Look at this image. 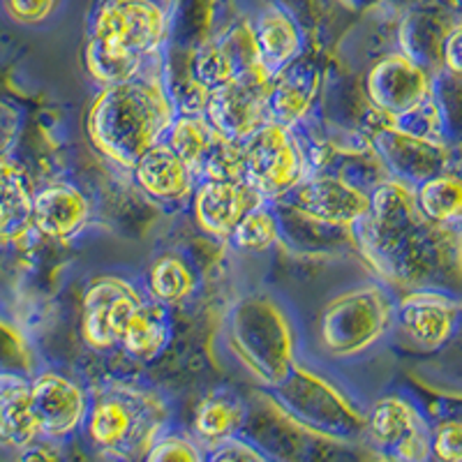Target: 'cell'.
Here are the masks:
<instances>
[{
    "mask_svg": "<svg viewBox=\"0 0 462 462\" xmlns=\"http://www.w3.org/2000/svg\"><path fill=\"white\" fill-rule=\"evenodd\" d=\"M352 236L383 287L400 296L439 291L462 303V226L428 220L411 188L393 179L377 185Z\"/></svg>",
    "mask_w": 462,
    "mask_h": 462,
    "instance_id": "obj_1",
    "label": "cell"
},
{
    "mask_svg": "<svg viewBox=\"0 0 462 462\" xmlns=\"http://www.w3.org/2000/svg\"><path fill=\"white\" fill-rule=\"evenodd\" d=\"M176 116L164 72L151 63L134 79L105 86L95 95L86 130L106 160L132 171L151 148L167 139Z\"/></svg>",
    "mask_w": 462,
    "mask_h": 462,
    "instance_id": "obj_2",
    "label": "cell"
},
{
    "mask_svg": "<svg viewBox=\"0 0 462 462\" xmlns=\"http://www.w3.org/2000/svg\"><path fill=\"white\" fill-rule=\"evenodd\" d=\"M226 349L250 377L268 391L280 386L299 363V337L291 317L266 294H250L225 317Z\"/></svg>",
    "mask_w": 462,
    "mask_h": 462,
    "instance_id": "obj_3",
    "label": "cell"
},
{
    "mask_svg": "<svg viewBox=\"0 0 462 462\" xmlns=\"http://www.w3.org/2000/svg\"><path fill=\"white\" fill-rule=\"evenodd\" d=\"M169 407L160 393L132 382H111L90 400L86 430L114 460L143 457L167 432Z\"/></svg>",
    "mask_w": 462,
    "mask_h": 462,
    "instance_id": "obj_4",
    "label": "cell"
},
{
    "mask_svg": "<svg viewBox=\"0 0 462 462\" xmlns=\"http://www.w3.org/2000/svg\"><path fill=\"white\" fill-rule=\"evenodd\" d=\"M268 400L291 423L326 441H354L365 435V414L352 398L300 361L280 386L271 389Z\"/></svg>",
    "mask_w": 462,
    "mask_h": 462,
    "instance_id": "obj_5",
    "label": "cell"
},
{
    "mask_svg": "<svg viewBox=\"0 0 462 462\" xmlns=\"http://www.w3.org/2000/svg\"><path fill=\"white\" fill-rule=\"evenodd\" d=\"M395 321V300L383 284H363L328 300L319 319V345L333 358L368 354Z\"/></svg>",
    "mask_w": 462,
    "mask_h": 462,
    "instance_id": "obj_6",
    "label": "cell"
},
{
    "mask_svg": "<svg viewBox=\"0 0 462 462\" xmlns=\"http://www.w3.org/2000/svg\"><path fill=\"white\" fill-rule=\"evenodd\" d=\"M243 176L245 185L262 201L284 199L308 176V158L296 130L268 123L243 143Z\"/></svg>",
    "mask_w": 462,
    "mask_h": 462,
    "instance_id": "obj_7",
    "label": "cell"
},
{
    "mask_svg": "<svg viewBox=\"0 0 462 462\" xmlns=\"http://www.w3.org/2000/svg\"><path fill=\"white\" fill-rule=\"evenodd\" d=\"M296 216L326 229H340L352 234L373 206V189L356 183L349 176L333 169L310 173L294 192L275 201Z\"/></svg>",
    "mask_w": 462,
    "mask_h": 462,
    "instance_id": "obj_8",
    "label": "cell"
},
{
    "mask_svg": "<svg viewBox=\"0 0 462 462\" xmlns=\"http://www.w3.org/2000/svg\"><path fill=\"white\" fill-rule=\"evenodd\" d=\"M167 32V12L155 0H100L88 28V37L139 60L158 56Z\"/></svg>",
    "mask_w": 462,
    "mask_h": 462,
    "instance_id": "obj_9",
    "label": "cell"
},
{
    "mask_svg": "<svg viewBox=\"0 0 462 462\" xmlns=\"http://www.w3.org/2000/svg\"><path fill=\"white\" fill-rule=\"evenodd\" d=\"M368 142L386 176L411 189L437 173L447 171L462 158V146L407 134L391 125L389 118L379 111H374V125L368 130Z\"/></svg>",
    "mask_w": 462,
    "mask_h": 462,
    "instance_id": "obj_10",
    "label": "cell"
},
{
    "mask_svg": "<svg viewBox=\"0 0 462 462\" xmlns=\"http://www.w3.org/2000/svg\"><path fill=\"white\" fill-rule=\"evenodd\" d=\"M365 437L379 456L400 462H428L432 457V428L411 400L383 395L365 414Z\"/></svg>",
    "mask_w": 462,
    "mask_h": 462,
    "instance_id": "obj_11",
    "label": "cell"
},
{
    "mask_svg": "<svg viewBox=\"0 0 462 462\" xmlns=\"http://www.w3.org/2000/svg\"><path fill=\"white\" fill-rule=\"evenodd\" d=\"M271 74L259 68L245 69L222 88L208 95L206 118L226 139L245 143L254 132L268 125V90H271Z\"/></svg>",
    "mask_w": 462,
    "mask_h": 462,
    "instance_id": "obj_12",
    "label": "cell"
},
{
    "mask_svg": "<svg viewBox=\"0 0 462 462\" xmlns=\"http://www.w3.org/2000/svg\"><path fill=\"white\" fill-rule=\"evenodd\" d=\"M134 282L118 275H100L88 284L81 305V336L97 352L114 349L130 324L132 315L146 300Z\"/></svg>",
    "mask_w": 462,
    "mask_h": 462,
    "instance_id": "obj_13",
    "label": "cell"
},
{
    "mask_svg": "<svg viewBox=\"0 0 462 462\" xmlns=\"http://www.w3.org/2000/svg\"><path fill=\"white\" fill-rule=\"evenodd\" d=\"M432 77L402 51L379 58L365 77V93L374 111L395 121L432 97Z\"/></svg>",
    "mask_w": 462,
    "mask_h": 462,
    "instance_id": "obj_14",
    "label": "cell"
},
{
    "mask_svg": "<svg viewBox=\"0 0 462 462\" xmlns=\"http://www.w3.org/2000/svg\"><path fill=\"white\" fill-rule=\"evenodd\" d=\"M395 321L423 349H441L457 336L462 303L439 291H410L395 300Z\"/></svg>",
    "mask_w": 462,
    "mask_h": 462,
    "instance_id": "obj_15",
    "label": "cell"
},
{
    "mask_svg": "<svg viewBox=\"0 0 462 462\" xmlns=\"http://www.w3.org/2000/svg\"><path fill=\"white\" fill-rule=\"evenodd\" d=\"M31 404L42 435L63 439L84 423L90 400L74 379L60 373H42L31 379Z\"/></svg>",
    "mask_w": 462,
    "mask_h": 462,
    "instance_id": "obj_16",
    "label": "cell"
},
{
    "mask_svg": "<svg viewBox=\"0 0 462 462\" xmlns=\"http://www.w3.org/2000/svg\"><path fill=\"white\" fill-rule=\"evenodd\" d=\"M319 65L310 58H296L294 63L280 69L271 79V90H268L271 121L291 127V130L310 121V114L319 97Z\"/></svg>",
    "mask_w": 462,
    "mask_h": 462,
    "instance_id": "obj_17",
    "label": "cell"
},
{
    "mask_svg": "<svg viewBox=\"0 0 462 462\" xmlns=\"http://www.w3.org/2000/svg\"><path fill=\"white\" fill-rule=\"evenodd\" d=\"M259 201L262 199L245 183L201 180L192 195V210H195V220L204 234L220 238V241H229L238 222Z\"/></svg>",
    "mask_w": 462,
    "mask_h": 462,
    "instance_id": "obj_18",
    "label": "cell"
},
{
    "mask_svg": "<svg viewBox=\"0 0 462 462\" xmlns=\"http://www.w3.org/2000/svg\"><path fill=\"white\" fill-rule=\"evenodd\" d=\"M132 179L143 195L155 201H183L195 195L197 176L180 160V155L167 142L158 143L143 155L134 169Z\"/></svg>",
    "mask_w": 462,
    "mask_h": 462,
    "instance_id": "obj_19",
    "label": "cell"
},
{
    "mask_svg": "<svg viewBox=\"0 0 462 462\" xmlns=\"http://www.w3.org/2000/svg\"><path fill=\"white\" fill-rule=\"evenodd\" d=\"M90 216V204L79 188L56 183L35 192L32 222L49 238H69L79 234Z\"/></svg>",
    "mask_w": 462,
    "mask_h": 462,
    "instance_id": "obj_20",
    "label": "cell"
},
{
    "mask_svg": "<svg viewBox=\"0 0 462 462\" xmlns=\"http://www.w3.org/2000/svg\"><path fill=\"white\" fill-rule=\"evenodd\" d=\"M40 435L42 430L31 404V382L22 374L0 373V444L23 451Z\"/></svg>",
    "mask_w": 462,
    "mask_h": 462,
    "instance_id": "obj_21",
    "label": "cell"
},
{
    "mask_svg": "<svg viewBox=\"0 0 462 462\" xmlns=\"http://www.w3.org/2000/svg\"><path fill=\"white\" fill-rule=\"evenodd\" d=\"M35 192L26 171L0 152V243H14L31 229Z\"/></svg>",
    "mask_w": 462,
    "mask_h": 462,
    "instance_id": "obj_22",
    "label": "cell"
},
{
    "mask_svg": "<svg viewBox=\"0 0 462 462\" xmlns=\"http://www.w3.org/2000/svg\"><path fill=\"white\" fill-rule=\"evenodd\" d=\"M254 42L259 51V65L271 77L291 65L303 51V35L299 23L280 7H268L253 23Z\"/></svg>",
    "mask_w": 462,
    "mask_h": 462,
    "instance_id": "obj_23",
    "label": "cell"
},
{
    "mask_svg": "<svg viewBox=\"0 0 462 462\" xmlns=\"http://www.w3.org/2000/svg\"><path fill=\"white\" fill-rule=\"evenodd\" d=\"M245 416L247 407L241 398H236L231 391H213L197 404L192 430L197 439L204 441L213 451L238 437V432L245 428Z\"/></svg>",
    "mask_w": 462,
    "mask_h": 462,
    "instance_id": "obj_24",
    "label": "cell"
},
{
    "mask_svg": "<svg viewBox=\"0 0 462 462\" xmlns=\"http://www.w3.org/2000/svg\"><path fill=\"white\" fill-rule=\"evenodd\" d=\"M169 340H171V319H169L167 305L148 296L139 305V310L132 315L118 349H123L127 356L137 358V361H152L162 354Z\"/></svg>",
    "mask_w": 462,
    "mask_h": 462,
    "instance_id": "obj_25",
    "label": "cell"
},
{
    "mask_svg": "<svg viewBox=\"0 0 462 462\" xmlns=\"http://www.w3.org/2000/svg\"><path fill=\"white\" fill-rule=\"evenodd\" d=\"M419 210L437 225L462 226V158L414 188Z\"/></svg>",
    "mask_w": 462,
    "mask_h": 462,
    "instance_id": "obj_26",
    "label": "cell"
},
{
    "mask_svg": "<svg viewBox=\"0 0 462 462\" xmlns=\"http://www.w3.org/2000/svg\"><path fill=\"white\" fill-rule=\"evenodd\" d=\"M217 139H220V132L210 125L206 114H179L164 142L179 152L180 160L192 169L197 180H201V173Z\"/></svg>",
    "mask_w": 462,
    "mask_h": 462,
    "instance_id": "obj_27",
    "label": "cell"
},
{
    "mask_svg": "<svg viewBox=\"0 0 462 462\" xmlns=\"http://www.w3.org/2000/svg\"><path fill=\"white\" fill-rule=\"evenodd\" d=\"M197 284L195 268L176 254H164L148 271V294L167 308L188 300L197 291Z\"/></svg>",
    "mask_w": 462,
    "mask_h": 462,
    "instance_id": "obj_28",
    "label": "cell"
},
{
    "mask_svg": "<svg viewBox=\"0 0 462 462\" xmlns=\"http://www.w3.org/2000/svg\"><path fill=\"white\" fill-rule=\"evenodd\" d=\"M84 63L90 77L105 88V86H116L123 84V81L134 79L152 60H139L134 56L116 51L114 47L100 42V40L88 37V42H86L84 49Z\"/></svg>",
    "mask_w": 462,
    "mask_h": 462,
    "instance_id": "obj_29",
    "label": "cell"
},
{
    "mask_svg": "<svg viewBox=\"0 0 462 462\" xmlns=\"http://www.w3.org/2000/svg\"><path fill=\"white\" fill-rule=\"evenodd\" d=\"M280 241H282V225H280L278 208L271 201H259L247 210L229 238L231 245L245 253H266Z\"/></svg>",
    "mask_w": 462,
    "mask_h": 462,
    "instance_id": "obj_30",
    "label": "cell"
},
{
    "mask_svg": "<svg viewBox=\"0 0 462 462\" xmlns=\"http://www.w3.org/2000/svg\"><path fill=\"white\" fill-rule=\"evenodd\" d=\"M432 88L447 127V142L451 146H462V79H456L441 69L439 74H435Z\"/></svg>",
    "mask_w": 462,
    "mask_h": 462,
    "instance_id": "obj_31",
    "label": "cell"
},
{
    "mask_svg": "<svg viewBox=\"0 0 462 462\" xmlns=\"http://www.w3.org/2000/svg\"><path fill=\"white\" fill-rule=\"evenodd\" d=\"M143 462H206V456L192 437L164 432L143 456Z\"/></svg>",
    "mask_w": 462,
    "mask_h": 462,
    "instance_id": "obj_32",
    "label": "cell"
},
{
    "mask_svg": "<svg viewBox=\"0 0 462 462\" xmlns=\"http://www.w3.org/2000/svg\"><path fill=\"white\" fill-rule=\"evenodd\" d=\"M31 370L32 358L23 337L5 321H0V373L28 377Z\"/></svg>",
    "mask_w": 462,
    "mask_h": 462,
    "instance_id": "obj_33",
    "label": "cell"
},
{
    "mask_svg": "<svg viewBox=\"0 0 462 462\" xmlns=\"http://www.w3.org/2000/svg\"><path fill=\"white\" fill-rule=\"evenodd\" d=\"M432 457L462 462V419H444L432 428Z\"/></svg>",
    "mask_w": 462,
    "mask_h": 462,
    "instance_id": "obj_34",
    "label": "cell"
},
{
    "mask_svg": "<svg viewBox=\"0 0 462 462\" xmlns=\"http://www.w3.org/2000/svg\"><path fill=\"white\" fill-rule=\"evenodd\" d=\"M7 14L19 23H42L56 10V0H3Z\"/></svg>",
    "mask_w": 462,
    "mask_h": 462,
    "instance_id": "obj_35",
    "label": "cell"
},
{
    "mask_svg": "<svg viewBox=\"0 0 462 462\" xmlns=\"http://www.w3.org/2000/svg\"><path fill=\"white\" fill-rule=\"evenodd\" d=\"M206 462H271V460L263 457V453H259L247 439L234 437V439H229L226 444H222V447L213 448L210 456L206 457Z\"/></svg>",
    "mask_w": 462,
    "mask_h": 462,
    "instance_id": "obj_36",
    "label": "cell"
},
{
    "mask_svg": "<svg viewBox=\"0 0 462 462\" xmlns=\"http://www.w3.org/2000/svg\"><path fill=\"white\" fill-rule=\"evenodd\" d=\"M441 68L456 79H462V23L451 26L441 44Z\"/></svg>",
    "mask_w": 462,
    "mask_h": 462,
    "instance_id": "obj_37",
    "label": "cell"
},
{
    "mask_svg": "<svg viewBox=\"0 0 462 462\" xmlns=\"http://www.w3.org/2000/svg\"><path fill=\"white\" fill-rule=\"evenodd\" d=\"M19 462H58V456L49 447H28L23 448Z\"/></svg>",
    "mask_w": 462,
    "mask_h": 462,
    "instance_id": "obj_38",
    "label": "cell"
},
{
    "mask_svg": "<svg viewBox=\"0 0 462 462\" xmlns=\"http://www.w3.org/2000/svg\"><path fill=\"white\" fill-rule=\"evenodd\" d=\"M373 462H400V460H395V457H391V456H379L377 453V457H374Z\"/></svg>",
    "mask_w": 462,
    "mask_h": 462,
    "instance_id": "obj_39",
    "label": "cell"
},
{
    "mask_svg": "<svg viewBox=\"0 0 462 462\" xmlns=\"http://www.w3.org/2000/svg\"><path fill=\"white\" fill-rule=\"evenodd\" d=\"M457 333H462V324H460V331H457Z\"/></svg>",
    "mask_w": 462,
    "mask_h": 462,
    "instance_id": "obj_40",
    "label": "cell"
}]
</instances>
